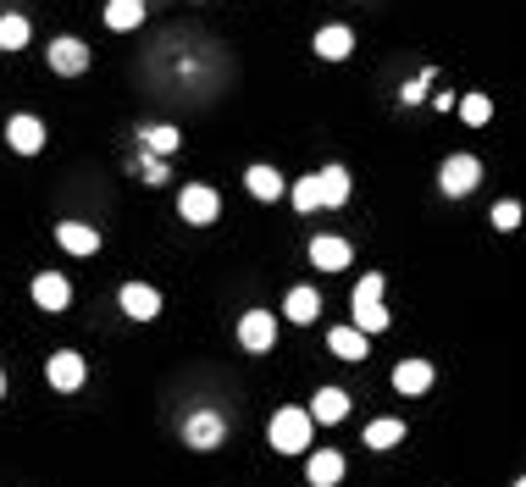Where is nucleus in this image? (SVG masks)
I'll return each mask as SVG.
<instances>
[{"mask_svg":"<svg viewBox=\"0 0 526 487\" xmlns=\"http://www.w3.org/2000/svg\"><path fill=\"white\" fill-rule=\"evenodd\" d=\"M239 344L250 349V355H272V344H277V316H272V310H244Z\"/></svg>","mask_w":526,"mask_h":487,"instance_id":"4","label":"nucleus"},{"mask_svg":"<svg viewBox=\"0 0 526 487\" xmlns=\"http://www.w3.org/2000/svg\"><path fill=\"white\" fill-rule=\"evenodd\" d=\"M311 432H316L311 410H277L272 427H266V443H272L277 454H305L311 449Z\"/></svg>","mask_w":526,"mask_h":487,"instance_id":"1","label":"nucleus"},{"mask_svg":"<svg viewBox=\"0 0 526 487\" xmlns=\"http://www.w3.org/2000/svg\"><path fill=\"white\" fill-rule=\"evenodd\" d=\"M139 23H144V0H111L106 6V28H117V34H128Z\"/></svg>","mask_w":526,"mask_h":487,"instance_id":"21","label":"nucleus"},{"mask_svg":"<svg viewBox=\"0 0 526 487\" xmlns=\"http://www.w3.org/2000/svg\"><path fill=\"white\" fill-rule=\"evenodd\" d=\"M311 45H316V56H322V61H344L349 50H355V34H349L344 23H333V28H316Z\"/></svg>","mask_w":526,"mask_h":487,"instance_id":"13","label":"nucleus"},{"mask_svg":"<svg viewBox=\"0 0 526 487\" xmlns=\"http://www.w3.org/2000/svg\"><path fill=\"white\" fill-rule=\"evenodd\" d=\"M515 487H526V476H521V482H515Z\"/></svg>","mask_w":526,"mask_h":487,"instance_id":"31","label":"nucleus"},{"mask_svg":"<svg viewBox=\"0 0 526 487\" xmlns=\"http://www.w3.org/2000/svg\"><path fill=\"white\" fill-rule=\"evenodd\" d=\"M316 194H322V205H344L349 200V172L344 167H322L316 172Z\"/></svg>","mask_w":526,"mask_h":487,"instance_id":"20","label":"nucleus"},{"mask_svg":"<svg viewBox=\"0 0 526 487\" xmlns=\"http://www.w3.org/2000/svg\"><path fill=\"white\" fill-rule=\"evenodd\" d=\"M283 316L299 321V327H311V321L322 316V294H316V288H294V294L283 299Z\"/></svg>","mask_w":526,"mask_h":487,"instance_id":"15","label":"nucleus"},{"mask_svg":"<svg viewBox=\"0 0 526 487\" xmlns=\"http://www.w3.org/2000/svg\"><path fill=\"white\" fill-rule=\"evenodd\" d=\"M0 399H6V371H0Z\"/></svg>","mask_w":526,"mask_h":487,"instance_id":"30","label":"nucleus"},{"mask_svg":"<svg viewBox=\"0 0 526 487\" xmlns=\"http://www.w3.org/2000/svg\"><path fill=\"white\" fill-rule=\"evenodd\" d=\"M23 45H28V17L6 12L0 17V50H23Z\"/></svg>","mask_w":526,"mask_h":487,"instance_id":"23","label":"nucleus"},{"mask_svg":"<svg viewBox=\"0 0 526 487\" xmlns=\"http://www.w3.org/2000/svg\"><path fill=\"white\" fill-rule=\"evenodd\" d=\"M294 205H299L305 216H311V211H322V194H316V172H311V178H299V183H294Z\"/></svg>","mask_w":526,"mask_h":487,"instance_id":"27","label":"nucleus"},{"mask_svg":"<svg viewBox=\"0 0 526 487\" xmlns=\"http://www.w3.org/2000/svg\"><path fill=\"white\" fill-rule=\"evenodd\" d=\"M45 377H50V388L78 393V388H84V355H72V349H56V355H50V366H45Z\"/></svg>","mask_w":526,"mask_h":487,"instance_id":"7","label":"nucleus"},{"mask_svg":"<svg viewBox=\"0 0 526 487\" xmlns=\"http://www.w3.org/2000/svg\"><path fill=\"white\" fill-rule=\"evenodd\" d=\"M394 443H405V421L383 416V421H371L366 427V449H394Z\"/></svg>","mask_w":526,"mask_h":487,"instance_id":"22","label":"nucleus"},{"mask_svg":"<svg viewBox=\"0 0 526 487\" xmlns=\"http://www.w3.org/2000/svg\"><path fill=\"white\" fill-rule=\"evenodd\" d=\"M244 189H250L255 200H283V172L277 167H250L244 172Z\"/></svg>","mask_w":526,"mask_h":487,"instance_id":"18","label":"nucleus"},{"mask_svg":"<svg viewBox=\"0 0 526 487\" xmlns=\"http://www.w3.org/2000/svg\"><path fill=\"white\" fill-rule=\"evenodd\" d=\"M355 327H360V333H383V327H388V310L383 305H355Z\"/></svg>","mask_w":526,"mask_h":487,"instance_id":"25","label":"nucleus"},{"mask_svg":"<svg viewBox=\"0 0 526 487\" xmlns=\"http://www.w3.org/2000/svg\"><path fill=\"white\" fill-rule=\"evenodd\" d=\"M56 244L67 255H95L100 250V233L89 222H56Z\"/></svg>","mask_w":526,"mask_h":487,"instance_id":"11","label":"nucleus"},{"mask_svg":"<svg viewBox=\"0 0 526 487\" xmlns=\"http://www.w3.org/2000/svg\"><path fill=\"white\" fill-rule=\"evenodd\" d=\"M394 388L399 393H427L432 388V366L427 360H399L394 366Z\"/></svg>","mask_w":526,"mask_h":487,"instance_id":"17","label":"nucleus"},{"mask_svg":"<svg viewBox=\"0 0 526 487\" xmlns=\"http://www.w3.org/2000/svg\"><path fill=\"white\" fill-rule=\"evenodd\" d=\"M355 305H383V272H366L355 283Z\"/></svg>","mask_w":526,"mask_h":487,"instance_id":"26","label":"nucleus"},{"mask_svg":"<svg viewBox=\"0 0 526 487\" xmlns=\"http://www.w3.org/2000/svg\"><path fill=\"white\" fill-rule=\"evenodd\" d=\"M84 67H89V45H84V39H72V34L50 39V72H61V78H78Z\"/></svg>","mask_w":526,"mask_h":487,"instance_id":"6","label":"nucleus"},{"mask_svg":"<svg viewBox=\"0 0 526 487\" xmlns=\"http://www.w3.org/2000/svg\"><path fill=\"white\" fill-rule=\"evenodd\" d=\"M349 416V393L344 388H316L311 399V421H322V427H333V421Z\"/></svg>","mask_w":526,"mask_h":487,"instance_id":"14","label":"nucleus"},{"mask_svg":"<svg viewBox=\"0 0 526 487\" xmlns=\"http://www.w3.org/2000/svg\"><path fill=\"white\" fill-rule=\"evenodd\" d=\"M222 438H228V421L216 416V410H194V416L183 421V443H189V449H216Z\"/></svg>","mask_w":526,"mask_h":487,"instance_id":"5","label":"nucleus"},{"mask_svg":"<svg viewBox=\"0 0 526 487\" xmlns=\"http://www.w3.org/2000/svg\"><path fill=\"white\" fill-rule=\"evenodd\" d=\"M144 139H150V150H156V155H172V150H178V128H150Z\"/></svg>","mask_w":526,"mask_h":487,"instance_id":"29","label":"nucleus"},{"mask_svg":"<svg viewBox=\"0 0 526 487\" xmlns=\"http://www.w3.org/2000/svg\"><path fill=\"white\" fill-rule=\"evenodd\" d=\"M6 144H12L17 155H39L45 150V122L39 117H12L6 122Z\"/></svg>","mask_w":526,"mask_h":487,"instance_id":"9","label":"nucleus"},{"mask_svg":"<svg viewBox=\"0 0 526 487\" xmlns=\"http://www.w3.org/2000/svg\"><path fill=\"white\" fill-rule=\"evenodd\" d=\"M327 349H333L338 360H366V333H360V327H333Z\"/></svg>","mask_w":526,"mask_h":487,"instance_id":"19","label":"nucleus"},{"mask_svg":"<svg viewBox=\"0 0 526 487\" xmlns=\"http://www.w3.org/2000/svg\"><path fill=\"white\" fill-rule=\"evenodd\" d=\"M460 117H466V128H488L493 100H488V95H466V100H460Z\"/></svg>","mask_w":526,"mask_h":487,"instance_id":"24","label":"nucleus"},{"mask_svg":"<svg viewBox=\"0 0 526 487\" xmlns=\"http://www.w3.org/2000/svg\"><path fill=\"white\" fill-rule=\"evenodd\" d=\"M178 216L189 227H211L216 216H222V200H216V189H205V183H189V189L178 194Z\"/></svg>","mask_w":526,"mask_h":487,"instance_id":"3","label":"nucleus"},{"mask_svg":"<svg viewBox=\"0 0 526 487\" xmlns=\"http://www.w3.org/2000/svg\"><path fill=\"white\" fill-rule=\"evenodd\" d=\"M122 310H128L133 321H156L161 316V294L150 283H128L122 288Z\"/></svg>","mask_w":526,"mask_h":487,"instance_id":"12","label":"nucleus"},{"mask_svg":"<svg viewBox=\"0 0 526 487\" xmlns=\"http://www.w3.org/2000/svg\"><path fill=\"white\" fill-rule=\"evenodd\" d=\"M34 305L50 310V316H61V310L72 305V283H67L61 272H39V277H34Z\"/></svg>","mask_w":526,"mask_h":487,"instance_id":"8","label":"nucleus"},{"mask_svg":"<svg viewBox=\"0 0 526 487\" xmlns=\"http://www.w3.org/2000/svg\"><path fill=\"white\" fill-rule=\"evenodd\" d=\"M482 183V161L477 155H449L438 167V189L449 194V200H460V194H471Z\"/></svg>","mask_w":526,"mask_h":487,"instance_id":"2","label":"nucleus"},{"mask_svg":"<svg viewBox=\"0 0 526 487\" xmlns=\"http://www.w3.org/2000/svg\"><path fill=\"white\" fill-rule=\"evenodd\" d=\"M305 482L311 487H338L344 482V454L338 449H316L311 460H305Z\"/></svg>","mask_w":526,"mask_h":487,"instance_id":"10","label":"nucleus"},{"mask_svg":"<svg viewBox=\"0 0 526 487\" xmlns=\"http://www.w3.org/2000/svg\"><path fill=\"white\" fill-rule=\"evenodd\" d=\"M311 266H322V272H344L349 266V244L344 238H311Z\"/></svg>","mask_w":526,"mask_h":487,"instance_id":"16","label":"nucleus"},{"mask_svg":"<svg viewBox=\"0 0 526 487\" xmlns=\"http://www.w3.org/2000/svg\"><path fill=\"white\" fill-rule=\"evenodd\" d=\"M488 222L499 227V233H515V227H521V205H515V200H499V205H493V216H488Z\"/></svg>","mask_w":526,"mask_h":487,"instance_id":"28","label":"nucleus"}]
</instances>
